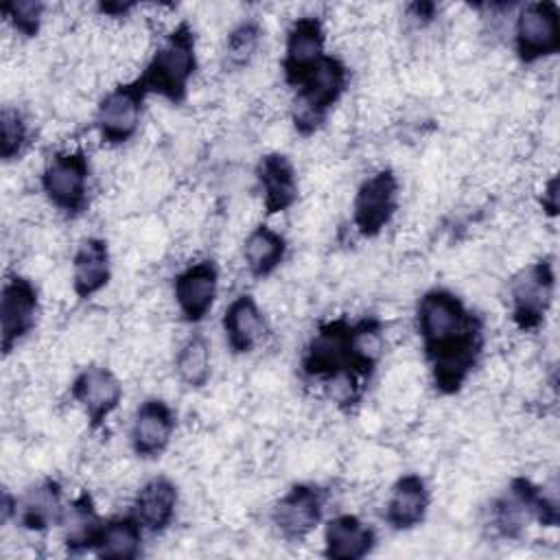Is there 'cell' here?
<instances>
[{
	"mask_svg": "<svg viewBox=\"0 0 560 560\" xmlns=\"http://www.w3.org/2000/svg\"><path fill=\"white\" fill-rule=\"evenodd\" d=\"M199 68L197 37L192 26L182 20L151 52L144 70L138 74L144 90L160 98L179 105L188 96L190 81Z\"/></svg>",
	"mask_w": 560,
	"mask_h": 560,
	"instance_id": "2",
	"label": "cell"
},
{
	"mask_svg": "<svg viewBox=\"0 0 560 560\" xmlns=\"http://www.w3.org/2000/svg\"><path fill=\"white\" fill-rule=\"evenodd\" d=\"M431 508V490L418 472L400 475L385 499L383 518L396 532H409L424 523Z\"/></svg>",
	"mask_w": 560,
	"mask_h": 560,
	"instance_id": "19",
	"label": "cell"
},
{
	"mask_svg": "<svg viewBox=\"0 0 560 560\" xmlns=\"http://www.w3.org/2000/svg\"><path fill=\"white\" fill-rule=\"evenodd\" d=\"M177 427V416L173 407L158 398H144L131 418L129 424V446L133 455L140 459H155L160 457L173 442Z\"/></svg>",
	"mask_w": 560,
	"mask_h": 560,
	"instance_id": "15",
	"label": "cell"
},
{
	"mask_svg": "<svg viewBox=\"0 0 560 560\" xmlns=\"http://www.w3.org/2000/svg\"><path fill=\"white\" fill-rule=\"evenodd\" d=\"M103 518L96 512V503L88 490L79 492L63 512L59 532L68 553H85L94 549Z\"/></svg>",
	"mask_w": 560,
	"mask_h": 560,
	"instance_id": "23",
	"label": "cell"
},
{
	"mask_svg": "<svg viewBox=\"0 0 560 560\" xmlns=\"http://www.w3.org/2000/svg\"><path fill=\"white\" fill-rule=\"evenodd\" d=\"M385 352V328L378 317H361L352 322L350 328V354L352 370L359 381H368V376L376 370Z\"/></svg>",
	"mask_w": 560,
	"mask_h": 560,
	"instance_id": "26",
	"label": "cell"
},
{
	"mask_svg": "<svg viewBox=\"0 0 560 560\" xmlns=\"http://www.w3.org/2000/svg\"><path fill=\"white\" fill-rule=\"evenodd\" d=\"M400 182L392 168L370 173L352 199V225L363 238H376L396 217Z\"/></svg>",
	"mask_w": 560,
	"mask_h": 560,
	"instance_id": "9",
	"label": "cell"
},
{
	"mask_svg": "<svg viewBox=\"0 0 560 560\" xmlns=\"http://www.w3.org/2000/svg\"><path fill=\"white\" fill-rule=\"evenodd\" d=\"M326 28L317 15H300L284 35L282 79L289 88H298L326 57Z\"/></svg>",
	"mask_w": 560,
	"mask_h": 560,
	"instance_id": "12",
	"label": "cell"
},
{
	"mask_svg": "<svg viewBox=\"0 0 560 560\" xmlns=\"http://www.w3.org/2000/svg\"><path fill=\"white\" fill-rule=\"evenodd\" d=\"M219 295V269L214 260L203 258L188 262L173 278V298L184 322H203Z\"/></svg>",
	"mask_w": 560,
	"mask_h": 560,
	"instance_id": "14",
	"label": "cell"
},
{
	"mask_svg": "<svg viewBox=\"0 0 560 560\" xmlns=\"http://www.w3.org/2000/svg\"><path fill=\"white\" fill-rule=\"evenodd\" d=\"M66 505L68 503H63V486L59 479L44 477L18 494L13 523L20 529L44 534L61 525Z\"/></svg>",
	"mask_w": 560,
	"mask_h": 560,
	"instance_id": "16",
	"label": "cell"
},
{
	"mask_svg": "<svg viewBox=\"0 0 560 560\" xmlns=\"http://www.w3.org/2000/svg\"><path fill=\"white\" fill-rule=\"evenodd\" d=\"M256 182L267 217L291 210L300 197V182L295 164L284 153H267L258 160Z\"/></svg>",
	"mask_w": 560,
	"mask_h": 560,
	"instance_id": "17",
	"label": "cell"
},
{
	"mask_svg": "<svg viewBox=\"0 0 560 560\" xmlns=\"http://www.w3.org/2000/svg\"><path fill=\"white\" fill-rule=\"evenodd\" d=\"M90 175L92 166L83 149H61L46 160L39 173V188L57 212L74 219L88 210Z\"/></svg>",
	"mask_w": 560,
	"mask_h": 560,
	"instance_id": "5",
	"label": "cell"
},
{
	"mask_svg": "<svg viewBox=\"0 0 560 560\" xmlns=\"http://www.w3.org/2000/svg\"><path fill=\"white\" fill-rule=\"evenodd\" d=\"M31 144V127L20 107L4 105L0 112V158L13 162Z\"/></svg>",
	"mask_w": 560,
	"mask_h": 560,
	"instance_id": "29",
	"label": "cell"
},
{
	"mask_svg": "<svg viewBox=\"0 0 560 560\" xmlns=\"http://www.w3.org/2000/svg\"><path fill=\"white\" fill-rule=\"evenodd\" d=\"M289 243L284 234L267 223L252 228L243 241V262L252 278H269L287 258Z\"/></svg>",
	"mask_w": 560,
	"mask_h": 560,
	"instance_id": "24",
	"label": "cell"
},
{
	"mask_svg": "<svg viewBox=\"0 0 560 560\" xmlns=\"http://www.w3.org/2000/svg\"><path fill=\"white\" fill-rule=\"evenodd\" d=\"M262 44V26L258 20L238 22L225 37L223 44V61L232 70L245 68L258 52Z\"/></svg>",
	"mask_w": 560,
	"mask_h": 560,
	"instance_id": "28",
	"label": "cell"
},
{
	"mask_svg": "<svg viewBox=\"0 0 560 560\" xmlns=\"http://www.w3.org/2000/svg\"><path fill=\"white\" fill-rule=\"evenodd\" d=\"M144 534L147 532L131 512L103 518L92 553L105 560H133L142 553Z\"/></svg>",
	"mask_w": 560,
	"mask_h": 560,
	"instance_id": "25",
	"label": "cell"
},
{
	"mask_svg": "<svg viewBox=\"0 0 560 560\" xmlns=\"http://www.w3.org/2000/svg\"><path fill=\"white\" fill-rule=\"evenodd\" d=\"M122 383L107 365H88L70 383V396L81 407L92 431L105 427L122 402Z\"/></svg>",
	"mask_w": 560,
	"mask_h": 560,
	"instance_id": "13",
	"label": "cell"
},
{
	"mask_svg": "<svg viewBox=\"0 0 560 560\" xmlns=\"http://www.w3.org/2000/svg\"><path fill=\"white\" fill-rule=\"evenodd\" d=\"M147 96L149 92L138 77L109 88L101 96L94 109V129L103 144L120 147L138 133Z\"/></svg>",
	"mask_w": 560,
	"mask_h": 560,
	"instance_id": "7",
	"label": "cell"
},
{
	"mask_svg": "<svg viewBox=\"0 0 560 560\" xmlns=\"http://www.w3.org/2000/svg\"><path fill=\"white\" fill-rule=\"evenodd\" d=\"M221 328L230 352L249 354L267 337V317L252 293H238L232 298L223 311Z\"/></svg>",
	"mask_w": 560,
	"mask_h": 560,
	"instance_id": "18",
	"label": "cell"
},
{
	"mask_svg": "<svg viewBox=\"0 0 560 560\" xmlns=\"http://www.w3.org/2000/svg\"><path fill=\"white\" fill-rule=\"evenodd\" d=\"M4 22L22 37H35L44 22L46 4L39 0H11L0 7Z\"/></svg>",
	"mask_w": 560,
	"mask_h": 560,
	"instance_id": "30",
	"label": "cell"
},
{
	"mask_svg": "<svg viewBox=\"0 0 560 560\" xmlns=\"http://www.w3.org/2000/svg\"><path fill=\"white\" fill-rule=\"evenodd\" d=\"M350 328L352 322L346 317L322 322L308 337L300 357L302 376L324 385H339L343 389V402L359 398L361 383L352 370Z\"/></svg>",
	"mask_w": 560,
	"mask_h": 560,
	"instance_id": "3",
	"label": "cell"
},
{
	"mask_svg": "<svg viewBox=\"0 0 560 560\" xmlns=\"http://www.w3.org/2000/svg\"><path fill=\"white\" fill-rule=\"evenodd\" d=\"M179 490L173 479L158 475L147 479L133 494L129 512L147 534H162L175 521Z\"/></svg>",
	"mask_w": 560,
	"mask_h": 560,
	"instance_id": "20",
	"label": "cell"
},
{
	"mask_svg": "<svg viewBox=\"0 0 560 560\" xmlns=\"http://www.w3.org/2000/svg\"><path fill=\"white\" fill-rule=\"evenodd\" d=\"M328 490L319 483H293L271 508V525L287 542H302L324 521Z\"/></svg>",
	"mask_w": 560,
	"mask_h": 560,
	"instance_id": "8",
	"label": "cell"
},
{
	"mask_svg": "<svg viewBox=\"0 0 560 560\" xmlns=\"http://www.w3.org/2000/svg\"><path fill=\"white\" fill-rule=\"evenodd\" d=\"M42 302L37 284L20 273L7 276L0 291V346L11 354L39 324Z\"/></svg>",
	"mask_w": 560,
	"mask_h": 560,
	"instance_id": "10",
	"label": "cell"
},
{
	"mask_svg": "<svg viewBox=\"0 0 560 560\" xmlns=\"http://www.w3.org/2000/svg\"><path fill=\"white\" fill-rule=\"evenodd\" d=\"M556 293V269L549 258L529 262L516 271L508 287L510 317L523 332H534L545 324Z\"/></svg>",
	"mask_w": 560,
	"mask_h": 560,
	"instance_id": "6",
	"label": "cell"
},
{
	"mask_svg": "<svg viewBox=\"0 0 560 560\" xmlns=\"http://www.w3.org/2000/svg\"><path fill=\"white\" fill-rule=\"evenodd\" d=\"M540 203H542V210H545L549 217H556V212H558V177H556V175H551V177L547 179V184L542 186Z\"/></svg>",
	"mask_w": 560,
	"mask_h": 560,
	"instance_id": "31",
	"label": "cell"
},
{
	"mask_svg": "<svg viewBox=\"0 0 560 560\" xmlns=\"http://www.w3.org/2000/svg\"><path fill=\"white\" fill-rule=\"evenodd\" d=\"M70 280L79 300H90L109 284L112 254L105 238L88 236L77 245L70 262Z\"/></svg>",
	"mask_w": 560,
	"mask_h": 560,
	"instance_id": "21",
	"label": "cell"
},
{
	"mask_svg": "<svg viewBox=\"0 0 560 560\" xmlns=\"http://www.w3.org/2000/svg\"><path fill=\"white\" fill-rule=\"evenodd\" d=\"M350 85V70L337 55H326L317 68L295 88L291 120L300 136L315 133L343 98Z\"/></svg>",
	"mask_w": 560,
	"mask_h": 560,
	"instance_id": "4",
	"label": "cell"
},
{
	"mask_svg": "<svg viewBox=\"0 0 560 560\" xmlns=\"http://www.w3.org/2000/svg\"><path fill=\"white\" fill-rule=\"evenodd\" d=\"M374 547V527L357 514H337L324 523V556L330 560H361Z\"/></svg>",
	"mask_w": 560,
	"mask_h": 560,
	"instance_id": "22",
	"label": "cell"
},
{
	"mask_svg": "<svg viewBox=\"0 0 560 560\" xmlns=\"http://www.w3.org/2000/svg\"><path fill=\"white\" fill-rule=\"evenodd\" d=\"M175 374L190 389L208 385L212 376V348L206 335L192 332L182 341L175 354Z\"/></svg>",
	"mask_w": 560,
	"mask_h": 560,
	"instance_id": "27",
	"label": "cell"
},
{
	"mask_svg": "<svg viewBox=\"0 0 560 560\" xmlns=\"http://www.w3.org/2000/svg\"><path fill=\"white\" fill-rule=\"evenodd\" d=\"M514 52L532 66L560 50V13L549 0L527 2L514 18Z\"/></svg>",
	"mask_w": 560,
	"mask_h": 560,
	"instance_id": "11",
	"label": "cell"
},
{
	"mask_svg": "<svg viewBox=\"0 0 560 560\" xmlns=\"http://www.w3.org/2000/svg\"><path fill=\"white\" fill-rule=\"evenodd\" d=\"M416 330L435 389L457 394L483 354L481 317L451 289L433 287L416 304Z\"/></svg>",
	"mask_w": 560,
	"mask_h": 560,
	"instance_id": "1",
	"label": "cell"
}]
</instances>
